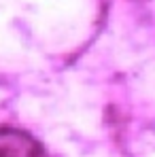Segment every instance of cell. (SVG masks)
Segmentation results:
<instances>
[{
	"mask_svg": "<svg viewBox=\"0 0 155 157\" xmlns=\"http://www.w3.org/2000/svg\"><path fill=\"white\" fill-rule=\"evenodd\" d=\"M0 157H49L43 142L21 128H0Z\"/></svg>",
	"mask_w": 155,
	"mask_h": 157,
	"instance_id": "obj_1",
	"label": "cell"
}]
</instances>
